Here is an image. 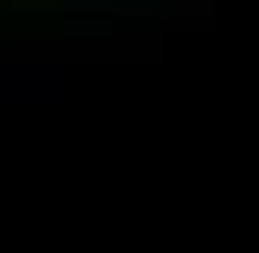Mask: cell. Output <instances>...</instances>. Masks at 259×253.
I'll list each match as a JSON object with an SVG mask.
<instances>
[{"label": "cell", "mask_w": 259, "mask_h": 253, "mask_svg": "<svg viewBox=\"0 0 259 253\" xmlns=\"http://www.w3.org/2000/svg\"><path fill=\"white\" fill-rule=\"evenodd\" d=\"M63 63L38 57H0V108H57L63 101Z\"/></svg>", "instance_id": "2"}, {"label": "cell", "mask_w": 259, "mask_h": 253, "mask_svg": "<svg viewBox=\"0 0 259 253\" xmlns=\"http://www.w3.org/2000/svg\"><path fill=\"white\" fill-rule=\"evenodd\" d=\"M114 32H215V0H95Z\"/></svg>", "instance_id": "1"}]
</instances>
